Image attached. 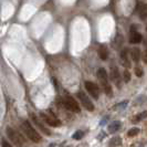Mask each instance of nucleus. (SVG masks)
Here are the masks:
<instances>
[{"instance_id":"obj_14","label":"nucleus","mask_w":147,"mask_h":147,"mask_svg":"<svg viewBox=\"0 0 147 147\" xmlns=\"http://www.w3.org/2000/svg\"><path fill=\"white\" fill-rule=\"evenodd\" d=\"M131 57L134 62H138L140 60V50L138 48H133L131 50Z\"/></svg>"},{"instance_id":"obj_15","label":"nucleus","mask_w":147,"mask_h":147,"mask_svg":"<svg viewBox=\"0 0 147 147\" xmlns=\"http://www.w3.org/2000/svg\"><path fill=\"white\" fill-rule=\"evenodd\" d=\"M138 13H140V18L144 20L147 17V5H140V7L138 8Z\"/></svg>"},{"instance_id":"obj_21","label":"nucleus","mask_w":147,"mask_h":147,"mask_svg":"<svg viewBox=\"0 0 147 147\" xmlns=\"http://www.w3.org/2000/svg\"><path fill=\"white\" fill-rule=\"evenodd\" d=\"M129 81H131V73L126 70V71H124V82L128 83Z\"/></svg>"},{"instance_id":"obj_9","label":"nucleus","mask_w":147,"mask_h":147,"mask_svg":"<svg viewBox=\"0 0 147 147\" xmlns=\"http://www.w3.org/2000/svg\"><path fill=\"white\" fill-rule=\"evenodd\" d=\"M30 117L32 118V121L34 122V124L38 126V128H39L41 132L44 133L45 135H50V134H51V132H50V131H49L47 127H44L43 124H42V123L39 121V118L37 117V115H36V114H30Z\"/></svg>"},{"instance_id":"obj_13","label":"nucleus","mask_w":147,"mask_h":147,"mask_svg":"<svg viewBox=\"0 0 147 147\" xmlns=\"http://www.w3.org/2000/svg\"><path fill=\"white\" fill-rule=\"evenodd\" d=\"M97 53H98V57H100L101 60H106L107 57H109V50H107V48H106L105 45H101V47L98 48Z\"/></svg>"},{"instance_id":"obj_7","label":"nucleus","mask_w":147,"mask_h":147,"mask_svg":"<svg viewBox=\"0 0 147 147\" xmlns=\"http://www.w3.org/2000/svg\"><path fill=\"white\" fill-rule=\"evenodd\" d=\"M111 80L115 83V85L118 88H121V74L116 66H112L111 67Z\"/></svg>"},{"instance_id":"obj_1","label":"nucleus","mask_w":147,"mask_h":147,"mask_svg":"<svg viewBox=\"0 0 147 147\" xmlns=\"http://www.w3.org/2000/svg\"><path fill=\"white\" fill-rule=\"evenodd\" d=\"M21 128L23 133L26 134V136L29 138L30 140H32L33 143H39L41 140V136L40 134L32 127V125L30 124L28 121H23L21 123Z\"/></svg>"},{"instance_id":"obj_22","label":"nucleus","mask_w":147,"mask_h":147,"mask_svg":"<svg viewBox=\"0 0 147 147\" xmlns=\"http://www.w3.org/2000/svg\"><path fill=\"white\" fill-rule=\"evenodd\" d=\"M135 74H136V76H138V78H142L143 76V69L142 67H135Z\"/></svg>"},{"instance_id":"obj_20","label":"nucleus","mask_w":147,"mask_h":147,"mask_svg":"<svg viewBox=\"0 0 147 147\" xmlns=\"http://www.w3.org/2000/svg\"><path fill=\"white\" fill-rule=\"evenodd\" d=\"M83 136H84V132H83V131H76V132L72 135V138L76 140H80L83 138Z\"/></svg>"},{"instance_id":"obj_10","label":"nucleus","mask_w":147,"mask_h":147,"mask_svg":"<svg viewBox=\"0 0 147 147\" xmlns=\"http://www.w3.org/2000/svg\"><path fill=\"white\" fill-rule=\"evenodd\" d=\"M142 40H143V36L140 34V32H137V31H132V33H131V36H129V42L133 44H137L142 42Z\"/></svg>"},{"instance_id":"obj_16","label":"nucleus","mask_w":147,"mask_h":147,"mask_svg":"<svg viewBox=\"0 0 147 147\" xmlns=\"http://www.w3.org/2000/svg\"><path fill=\"white\" fill-rule=\"evenodd\" d=\"M119 145H122V138L118 137V136H115L113 137L110 142V147H118Z\"/></svg>"},{"instance_id":"obj_17","label":"nucleus","mask_w":147,"mask_h":147,"mask_svg":"<svg viewBox=\"0 0 147 147\" xmlns=\"http://www.w3.org/2000/svg\"><path fill=\"white\" fill-rule=\"evenodd\" d=\"M127 106V101H124L122 103H117L115 104L113 106V110L114 111H122V110H125V107Z\"/></svg>"},{"instance_id":"obj_6","label":"nucleus","mask_w":147,"mask_h":147,"mask_svg":"<svg viewBox=\"0 0 147 147\" xmlns=\"http://www.w3.org/2000/svg\"><path fill=\"white\" fill-rule=\"evenodd\" d=\"M84 86L86 88L88 93L93 96L94 98H98L100 97V88L97 86V84H95L94 82L91 81H85L84 82Z\"/></svg>"},{"instance_id":"obj_23","label":"nucleus","mask_w":147,"mask_h":147,"mask_svg":"<svg viewBox=\"0 0 147 147\" xmlns=\"http://www.w3.org/2000/svg\"><path fill=\"white\" fill-rule=\"evenodd\" d=\"M107 119H109V116H105V117L102 118V119H101V122H100V126L105 125V124H106V122H107Z\"/></svg>"},{"instance_id":"obj_26","label":"nucleus","mask_w":147,"mask_h":147,"mask_svg":"<svg viewBox=\"0 0 147 147\" xmlns=\"http://www.w3.org/2000/svg\"><path fill=\"white\" fill-rule=\"evenodd\" d=\"M146 31H147V27H146Z\"/></svg>"},{"instance_id":"obj_8","label":"nucleus","mask_w":147,"mask_h":147,"mask_svg":"<svg viewBox=\"0 0 147 147\" xmlns=\"http://www.w3.org/2000/svg\"><path fill=\"white\" fill-rule=\"evenodd\" d=\"M41 117L43 118V121L48 125L53 126V127L61 125V122H60L59 119H57L54 116H49V115H47V114H44V113H41Z\"/></svg>"},{"instance_id":"obj_4","label":"nucleus","mask_w":147,"mask_h":147,"mask_svg":"<svg viewBox=\"0 0 147 147\" xmlns=\"http://www.w3.org/2000/svg\"><path fill=\"white\" fill-rule=\"evenodd\" d=\"M63 104H64L65 109H67V110L71 111V112L80 113V111H81L80 110L79 104L76 103V101L74 100L72 96H70V95L64 96V98H63Z\"/></svg>"},{"instance_id":"obj_11","label":"nucleus","mask_w":147,"mask_h":147,"mask_svg":"<svg viewBox=\"0 0 147 147\" xmlns=\"http://www.w3.org/2000/svg\"><path fill=\"white\" fill-rule=\"evenodd\" d=\"M121 126H122V123L119 121H114V122H112L110 125H109L107 129H109V132L111 134H115V133L118 132L121 129Z\"/></svg>"},{"instance_id":"obj_19","label":"nucleus","mask_w":147,"mask_h":147,"mask_svg":"<svg viewBox=\"0 0 147 147\" xmlns=\"http://www.w3.org/2000/svg\"><path fill=\"white\" fill-rule=\"evenodd\" d=\"M144 118H147V111H144V112H142L140 114L136 115V116H135V119H134V122H135V123H136V122H140V121L144 119Z\"/></svg>"},{"instance_id":"obj_3","label":"nucleus","mask_w":147,"mask_h":147,"mask_svg":"<svg viewBox=\"0 0 147 147\" xmlns=\"http://www.w3.org/2000/svg\"><path fill=\"white\" fill-rule=\"evenodd\" d=\"M6 132H7V136L9 137V140H11L17 147H27V143L20 133H18L16 129L11 128V127H8Z\"/></svg>"},{"instance_id":"obj_24","label":"nucleus","mask_w":147,"mask_h":147,"mask_svg":"<svg viewBox=\"0 0 147 147\" xmlns=\"http://www.w3.org/2000/svg\"><path fill=\"white\" fill-rule=\"evenodd\" d=\"M1 145H2V147H12L9 143H8V142H6L5 140L1 142Z\"/></svg>"},{"instance_id":"obj_18","label":"nucleus","mask_w":147,"mask_h":147,"mask_svg":"<svg viewBox=\"0 0 147 147\" xmlns=\"http://www.w3.org/2000/svg\"><path fill=\"white\" fill-rule=\"evenodd\" d=\"M138 133H140V128L133 127V128H131V129L127 132V136H128V137H134V136H136Z\"/></svg>"},{"instance_id":"obj_2","label":"nucleus","mask_w":147,"mask_h":147,"mask_svg":"<svg viewBox=\"0 0 147 147\" xmlns=\"http://www.w3.org/2000/svg\"><path fill=\"white\" fill-rule=\"evenodd\" d=\"M96 74H97V79L100 80L102 86H103V90H104V92H105V94L107 96H112V94H113V92H112V86H111V84L109 83V76H107V73H106L105 69H103V67L98 69Z\"/></svg>"},{"instance_id":"obj_5","label":"nucleus","mask_w":147,"mask_h":147,"mask_svg":"<svg viewBox=\"0 0 147 147\" xmlns=\"http://www.w3.org/2000/svg\"><path fill=\"white\" fill-rule=\"evenodd\" d=\"M78 97L81 101L82 105L85 107V110L90 111V112L94 111V104L92 103V101L88 98V96L85 94V92H79L78 93Z\"/></svg>"},{"instance_id":"obj_25","label":"nucleus","mask_w":147,"mask_h":147,"mask_svg":"<svg viewBox=\"0 0 147 147\" xmlns=\"http://www.w3.org/2000/svg\"><path fill=\"white\" fill-rule=\"evenodd\" d=\"M143 61H144L145 63H147V48H146V50H145V52H144V54H143Z\"/></svg>"},{"instance_id":"obj_12","label":"nucleus","mask_w":147,"mask_h":147,"mask_svg":"<svg viewBox=\"0 0 147 147\" xmlns=\"http://www.w3.org/2000/svg\"><path fill=\"white\" fill-rule=\"evenodd\" d=\"M121 60H122L123 65L125 67L131 66V62H129V59H128V50L127 49H124L123 51L121 52Z\"/></svg>"}]
</instances>
